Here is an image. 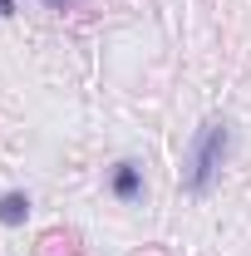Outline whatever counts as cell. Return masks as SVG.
Masks as SVG:
<instances>
[{
  "mask_svg": "<svg viewBox=\"0 0 251 256\" xmlns=\"http://www.w3.org/2000/svg\"><path fill=\"white\" fill-rule=\"evenodd\" d=\"M30 217V197L25 192H5L0 197V226H20Z\"/></svg>",
  "mask_w": 251,
  "mask_h": 256,
  "instance_id": "4",
  "label": "cell"
},
{
  "mask_svg": "<svg viewBox=\"0 0 251 256\" xmlns=\"http://www.w3.org/2000/svg\"><path fill=\"white\" fill-rule=\"evenodd\" d=\"M15 15V0H0V20H10Z\"/></svg>",
  "mask_w": 251,
  "mask_h": 256,
  "instance_id": "6",
  "label": "cell"
},
{
  "mask_svg": "<svg viewBox=\"0 0 251 256\" xmlns=\"http://www.w3.org/2000/svg\"><path fill=\"white\" fill-rule=\"evenodd\" d=\"M40 256H79V232H44Z\"/></svg>",
  "mask_w": 251,
  "mask_h": 256,
  "instance_id": "3",
  "label": "cell"
},
{
  "mask_svg": "<svg viewBox=\"0 0 251 256\" xmlns=\"http://www.w3.org/2000/svg\"><path fill=\"white\" fill-rule=\"evenodd\" d=\"M138 256H168V252H162V246H148V252H138Z\"/></svg>",
  "mask_w": 251,
  "mask_h": 256,
  "instance_id": "7",
  "label": "cell"
},
{
  "mask_svg": "<svg viewBox=\"0 0 251 256\" xmlns=\"http://www.w3.org/2000/svg\"><path fill=\"white\" fill-rule=\"evenodd\" d=\"M226 153H232V128H226V118H207V124L192 133V143H188V172H182L188 192H197V197L212 192Z\"/></svg>",
  "mask_w": 251,
  "mask_h": 256,
  "instance_id": "1",
  "label": "cell"
},
{
  "mask_svg": "<svg viewBox=\"0 0 251 256\" xmlns=\"http://www.w3.org/2000/svg\"><path fill=\"white\" fill-rule=\"evenodd\" d=\"M108 188H114V197H118V202H138V197H143V168H138L133 158L114 162V178H108Z\"/></svg>",
  "mask_w": 251,
  "mask_h": 256,
  "instance_id": "2",
  "label": "cell"
},
{
  "mask_svg": "<svg viewBox=\"0 0 251 256\" xmlns=\"http://www.w3.org/2000/svg\"><path fill=\"white\" fill-rule=\"evenodd\" d=\"M50 10H74V5H84V0H44Z\"/></svg>",
  "mask_w": 251,
  "mask_h": 256,
  "instance_id": "5",
  "label": "cell"
}]
</instances>
